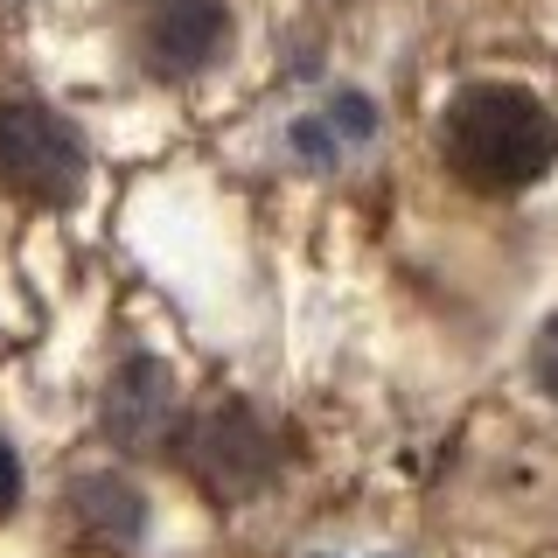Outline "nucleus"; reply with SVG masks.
Masks as SVG:
<instances>
[{
  "mask_svg": "<svg viewBox=\"0 0 558 558\" xmlns=\"http://www.w3.org/2000/svg\"><path fill=\"white\" fill-rule=\"evenodd\" d=\"M14 502H22V453L0 440V523L14 517Z\"/></svg>",
  "mask_w": 558,
  "mask_h": 558,
  "instance_id": "nucleus-8",
  "label": "nucleus"
},
{
  "mask_svg": "<svg viewBox=\"0 0 558 558\" xmlns=\"http://www.w3.org/2000/svg\"><path fill=\"white\" fill-rule=\"evenodd\" d=\"M174 412V384L154 356H126L105 384V440L119 447H161Z\"/></svg>",
  "mask_w": 558,
  "mask_h": 558,
  "instance_id": "nucleus-5",
  "label": "nucleus"
},
{
  "mask_svg": "<svg viewBox=\"0 0 558 558\" xmlns=\"http://www.w3.org/2000/svg\"><path fill=\"white\" fill-rule=\"evenodd\" d=\"M440 147L468 189L510 196L558 161V119L517 84H468L440 119Z\"/></svg>",
  "mask_w": 558,
  "mask_h": 558,
  "instance_id": "nucleus-1",
  "label": "nucleus"
},
{
  "mask_svg": "<svg viewBox=\"0 0 558 558\" xmlns=\"http://www.w3.org/2000/svg\"><path fill=\"white\" fill-rule=\"evenodd\" d=\"M0 189L35 209H70L84 196V140L35 98H0Z\"/></svg>",
  "mask_w": 558,
  "mask_h": 558,
  "instance_id": "nucleus-3",
  "label": "nucleus"
},
{
  "mask_svg": "<svg viewBox=\"0 0 558 558\" xmlns=\"http://www.w3.org/2000/svg\"><path fill=\"white\" fill-rule=\"evenodd\" d=\"M70 523H77L92 545H133V537L147 531V496H140L126 475L92 468V475L70 482Z\"/></svg>",
  "mask_w": 558,
  "mask_h": 558,
  "instance_id": "nucleus-6",
  "label": "nucleus"
},
{
  "mask_svg": "<svg viewBox=\"0 0 558 558\" xmlns=\"http://www.w3.org/2000/svg\"><path fill=\"white\" fill-rule=\"evenodd\" d=\"M223 35H231V8L223 0H154L147 22H140V63L168 84L203 77L217 63Z\"/></svg>",
  "mask_w": 558,
  "mask_h": 558,
  "instance_id": "nucleus-4",
  "label": "nucleus"
},
{
  "mask_svg": "<svg viewBox=\"0 0 558 558\" xmlns=\"http://www.w3.org/2000/svg\"><path fill=\"white\" fill-rule=\"evenodd\" d=\"M174 468H182L196 488H209V496H223V502H244V496H258V488L272 482V468H279V447H272V433H266V418H258L244 398H209V405H196L174 426Z\"/></svg>",
  "mask_w": 558,
  "mask_h": 558,
  "instance_id": "nucleus-2",
  "label": "nucleus"
},
{
  "mask_svg": "<svg viewBox=\"0 0 558 558\" xmlns=\"http://www.w3.org/2000/svg\"><path fill=\"white\" fill-rule=\"evenodd\" d=\"M531 371H537V384L558 398V314L545 322V336H537V349H531Z\"/></svg>",
  "mask_w": 558,
  "mask_h": 558,
  "instance_id": "nucleus-7",
  "label": "nucleus"
}]
</instances>
